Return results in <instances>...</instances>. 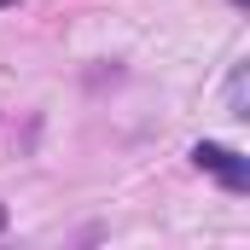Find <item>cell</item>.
<instances>
[{
	"mask_svg": "<svg viewBox=\"0 0 250 250\" xmlns=\"http://www.w3.org/2000/svg\"><path fill=\"white\" fill-rule=\"evenodd\" d=\"M233 6H250V0H233Z\"/></svg>",
	"mask_w": 250,
	"mask_h": 250,
	"instance_id": "4",
	"label": "cell"
},
{
	"mask_svg": "<svg viewBox=\"0 0 250 250\" xmlns=\"http://www.w3.org/2000/svg\"><path fill=\"white\" fill-rule=\"evenodd\" d=\"M6 6H18V0H0V12H6Z\"/></svg>",
	"mask_w": 250,
	"mask_h": 250,
	"instance_id": "3",
	"label": "cell"
},
{
	"mask_svg": "<svg viewBox=\"0 0 250 250\" xmlns=\"http://www.w3.org/2000/svg\"><path fill=\"white\" fill-rule=\"evenodd\" d=\"M227 117H250V64H233V76H227Z\"/></svg>",
	"mask_w": 250,
	"mask_h": 250,
	"instance_id": "2",
	"label": "cell"
},
{
	"mask_svg": "<svg viewBox=\"0 0 250 250\" xmlns=\"http://www.w3.org/2000/svg\"><path fill=\"white\" fill-rule=\"evenodd\" d=\"M192 163H198V169H209L227 192H245V187H250V163L239 157V151L215 146V140H198V146H192Z\"/></svg>",
	"mask_w": 250,
	"mask_h": 250,
	"instance_id": "1",
	"label": "cell"
}]
</instances>
